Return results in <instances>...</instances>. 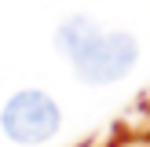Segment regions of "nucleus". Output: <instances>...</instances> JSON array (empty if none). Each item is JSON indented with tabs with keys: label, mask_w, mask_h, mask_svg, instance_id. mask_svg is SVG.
Returning a JSON list of instances; mask_svg holds the SVG:
<instances>
[{
	"label": "nucleus",
	"mask_w": 150,
	"mask_h": 147,
	"mask_svg": "<svg viewBox=\"0 0 150 147\" xmlns=\"http://www.w3.org/2000/svg\"><path fill=\"white\" fill-rule=\"evenodd\" d=\"M95 37H99V29H95L88 19H70V22H62V29H59V48H62L70 59H77Z\"/></svg>",
	"instance_id": "nucleus-3"
},
{
	"label": "nucleus",
	"mask_w": 150,
	"mask_h": 147,
	"mask_svg": "<svg viewBox=\"0 0 150 147\" xmlns=\"http://www.w3.org/2000/svg\"><path fill=\"white\" fill-rule=\"evenodd\" d=\"M136 55H139V48H136V41H132L128 33H106V37L99 33L77 59H73V66H77V74L84 81L106 85V81L125 77V74L136 66Z\"/></svg>",
	"instance_id": "nucleus-2"
},
{
	"label": "nucleus",
	"mask_w": 150,
	"mask_h": 147,
	"mask_svg": "<svg viewBox=\"0 0 150 147\" xmlns=\"http://www.w3.org/2000/svg\"><path fill=\"white\" fill-rule=\"evenodd\" d=\"M0 125H4V132L15 143H40V140L55 136L59 107L44 92H18L7 99L4 114H0Z\"/></svg>",
	"instance_id": "nucleus-1"
}]
</instances>
